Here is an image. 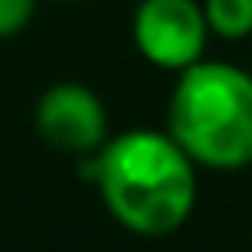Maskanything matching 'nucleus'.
<instances>
[{"label": "nucleus", "instance_id": "1", "mask_svg": "<svg viewBox=\"0 0 252 252\" xmlns=\"http://www.w3.org/2000/svg\"><path fill=\"white\" fill-rule=\"evenodd\" d=\"M80 169L114 221L145 238L173 235L197 204V162L169 131H125L87 152Z\"/></svg>", "mask_w": 252, "mask_h": 252}, {"label": "nucleus", "instance_id": "5", "mask_svg": "<svg viewBox=\"0 0 252 252\" xmlns=\"http://www.w3.org/2000/svg\"><path fill=\"white\" fill-rule=\"evenodd\" d=\"M204 18L211 35L242 42L252 35V0H204Z\"/></svg>", "mask_w": 252, "mask_h": 252}, {"label": "nucleus", "instance_id": "2", "mask_svg": "<svg viewBox=\"0 0 252 252\" xmlns=\"http://www.w3.org/2000/svg\"><path fill=\"white\" fill-rule=\"evenodd\" d=\"M166 131L207 169H242L252 162V73L200 59L176 73L166 107Z\"/></svg>", "mask_w": 252, "mask_h": 252}, {"label": "nucleus", "instance_id": "3", "mask_svg": "<svg viewBox=\"0 0 252 252\" xmlns=\"http://www.w3.org/2000/svg\"><path fill=\"white\" fill-rule=\"evenodd\" d=\"M131 38L142 59L180 73L204 59L211 28L197 0H142L131 18Z\"/></svg>", "mask_w": 252, "mask_h": 252}, {"label": "nucleus", "instance_id": "7", "mask_svg": "<svg viewBox=\"0 0 252 252\" xmlns=\"http://www.w3.org/2000/svg\"><path fill=\"white\" fill-rule=\"evenodd\" d=\"M56 4H80V0H56Z\"/></svg>", "mask_w": 252, "mask_h": 252}, {"label": "nucleus", "instance_id": "4", "mask_svg": "<svg viewBox=\"0 0 252 252\" xmlns=\"http://www.w3.org/2000/svg\"><path fill=\"white\" fill-rule=\"evenodd\" d=\"M35 125L42 138L63 152L87 156L107 142V107L83 83H56L38 97Z\"/></svg>", "mask_w": 252, "mask_h": 252}, {"label": "nucleus", "instance_id": "6", "mask_svg": "<svg viewBox=\"0 0 252 252\" xmlns=\"http://www.w3.org/2000/svg\"><path fill=\"white\" fill-rule=\"evenodd\" d=\"M38 0H0V42L25 32L35 18Z\"/></svg>", "mask_w": 252, "mask_h": 252}]
</instances>
